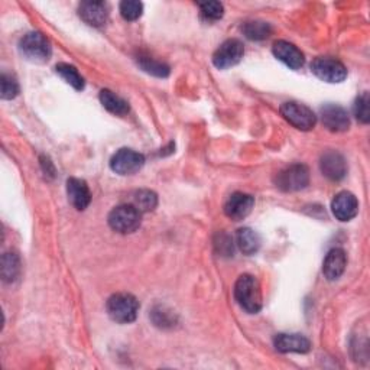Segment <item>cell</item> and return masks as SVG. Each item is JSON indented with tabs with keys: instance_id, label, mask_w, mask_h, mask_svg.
Wrapping results in <instances>:
<instances>
[{
	"instance_id": "1",
	"label": "cell",
	"mask_w": 370,
	"mask_h": 370,
	"mask_svg": "<svg viewBox=\"0 0 370 370\" xmlns=\"http://www.w3.org/2000/svg\"><path fill=\"white\" fill-rule=\"evenodd\" d=\"M234 298L246 312H259L263 304L259 281L249 273L239 276V279L234 283Z\"/></svg>"
},
{
	"instance_id": "2",
	"label": "cell",
	"mask_w": 370,
	"mask_h": 370,
	"mask_svg": "<svg viewBox=\"0 0 370 370\" xmlns=\"http://www.w3.org/2000/svg\"><path fill=\"white\" fill-rule=\"evenodd\" d=\"M21 54L31 62L44 64L51 58L50 40L40 32H29L19 40Z\"/></svg>"
},
{
	"instance_id": "3",
	"label": "cell",
	"mask_w": 370,
	"mask_h": 370,
	"mask_svg": "<svg viewBox=\"0 0 370 370\" xmlns=\"http://www.w3.org/2000/svg\"><path fill=\"white\" fill-rule=\"evenodd\" d=\"M139 312V301L126 293H119L109 298L107 314L110 318L120 324H129L136 320Z\"/></svg>"
},
{
	"instance_id": "4",
	"label": "cell",
	"mask_w": 370,
	"mask_h": 370,
	"mask_svg": "<svg viewBox=\"0 0 370 370\" xmlns=\"http://www.w3.org/2000/svg\"><path fill=\"white\" fill-rule=\"evenodd\" d=\"M107 222L114 232L129 234L141 227L142 213L136 210L132 204H123L110 212Z\"/></svg>"
},
{
	"instance_id": "5",
	"label": "cell",
	"mask_w": 370,
	"mask_h": 370,
	"mask_svg": "<svg viewBox=\"0 0 370 370\" xmlns=\"http://www.w3.org/2000/svg\"><path fill=\"white\" fill-rule=\"evenodd\" d=\"M281 114L286 121H290L294 128L300 131H311L317 123V116L314 111L297 102L283 103L281 106Z\"/></svg>"
},
{
	"instance_id": "6",
	"label": "cell",
	"mask_w": 370,
	"mask_h": 370,
	"mask_svg": "<svg viewBox=\"0 0 370 370\" xmlns=\"http://www.w3.org/2000/svg\"><path fill=\"white\" fill-rule=\"evenodd\" d=\"M145 165V156L134 149H119L110 159V168L119 175L136 174Z\"/></svg>"
},
{
	"instance_id": "7",
	"label": "cell",
	"mask_w": 370,
	"mask_h": 370,
	"mask_svg": "<svg viewBox=\"0 0 370 370\" xmlns=\"http://www.w3.org/2000/svg\"><path fill=\"white\" fill-rule=\"evenodd\" d=\"M276 187L282 191L293 192L304 190L310 184V171L303 163L288 167L276 175Z\"/></svg>"
},
{
	"instance_id": "8",
	"label": "cell",
	"mask_w": 370,
	"mask_h": 370,
	"mask_svg": "<svg viewBox=\"0 0 370 370\" xmlns=\"http://www.w3.org/2000/svg\"><path fill=\"white\" fill-rule=\"evenodd\" d=\"M311 71L325 83H342L347 77V70L343 62L334 58L318 57L311 64Z\"/></svg>"
},
{
	"instance_id": "9",
	"label": "cell",
	"mask_w": 370,
	"mask_h": 370,
	"mask_svg": "<svg viewBox=\"0 0 370 370\" xmlns=\"http://www.w3.org/2000/svg\"><path fill=\"white\" fill-rule=\"evenodd\" d=\"M244 55V48L243 44L239 39H227L226 43H223L217 51L213 55V64L219 70H226L230 67H234L241 61Z\"/></svg>"
},
{
	"instance_id": "10",
	"label": "cell",
	"mask_w": 370,
	"mask_h": 370,
	"mask_svg": "<svg viewBox=\"0 0 370 370\" xmlns=\"http://www.w3.org/2000/svg\"><path fill=\"white\" fill-rule=\"evenodd\" d=\"M320 170L332 181H342L347 174V162L337 151H327L320 159Z\"/></svg>"
},
{
	"instance_id": "11",
	"label": "cell",
	"mask_w": 370,
	"mask_h": 370,
	"mask_svg": "<svg viewBox=\"0 0 370 370\" xmlns=\"http://www.w3.org/2000/svg\"><path fill=\"white\" fill-rule=\"evenodd\" d=\"M255 205V198L251 194L234 192L224 204V214L233 222H240L248 217Z\"/></svg>"
},
{
	"instance_id": "12",
	"label": "cell",
	"mask_w": 370,
	"mask_h": 370,
	"mask_svg": "<svg viewBox=\"0 0 370 370\" xmlns=\"http://www.w3.org/2000/svg\"><path fill=\"white\" fill-rule=\"evenodd\" d=\"M324 126L332 132H344L350 126V119L347 111L337 104H325L320 110Z\"/></svg>"
},
{
	"instance_id": "13",
	"label": "cell",
	"mask_w": 370,
	"mask_h": 370,
	"mask_svg": "<svg viewBox=\"0 0 370 370\" xmlns=\"http://www.w3.org/2000/svg\"><path fill=\"white\" fill-rule=\"evenodd\" d=\"M332 212L337 220L350 222L359 213V201L354 194L349 191H342L334 197L332 202Z\"/></svg>"
},
{
	"instance_id": "14",
	"label": "cell",
	"mask_w": 370,
	"mask_h": 370,
	"mask_svg": "<svg viewBox=\"0 0 370 370\" xmlns=\"http://www.w3.org/2000/svg\"><path fill=\"white\" fill-rule=\"evenodd\" d=\"M78 15L86 23L92 26H103L110 15V8L104 2L87 0L78 6Z\"/></svg>"
},
{
	"instance_id": "15",
	"label": "cell",
	"mask_w": 370,
	"mask_h": 370,
	"mask_svg": "<svg viewBox=\"0 0 370 370\" xmlns=\"http://www.w3.org/2000/svg\"><path fill=\"white\" fill-rule=\"evenodd\" d=\"M272 51L279 61L293 70H300L305 62L304 54L294 44L286 43V40H276Z\"/></svg>"
},
{
	"instance_id": "16",
	"label": "cell",
	"mask_w": 370,
	"mask_h": 370,
	"mask_svg": "<svg viewBox=\"0 0 370 370\" xmlns=\"http://www.w3.org/2000/svg\"><path fill=\"white\" fill-rule=\"evenodd\" d=\"M67 194L74 207L80 212L86 210L90 201H92V192L85 180L80 178H70L67 181Z\"/></svg>"
},
{
	"instance_id": "17",
	"label": "cell",
	"mask_w": 370,
	"mask_h": 370,
	"mask_svg": "<svg viewBox=\"0 0 370 370\" xmlns=\"http://www.w3.org/2000/svg\"><path fill=\"white\" fill-rule=\"evenodd\" d=\"M273 344L281 353H308L311 349L310 340L301 334H276Z\"/></svg>"
},
{
	"instance_id": "18",
	"label": "cell",
	"mask_w": 370,
	"mask_h": 370,
	"mask_svg": "<svg viewBox=\"0 0 370 370\" xmlns=\"http://www.w3.org/2000/svg\"><path fill=\"white\" fill-rule=\"evenodd\" d=\"M347 266V256L343 249H333L327 254L322 263V273L328 281H337Z\"/></svg>"
},
{
	"instance_id": "19",
	"label": "cell",
	"mask_w": 370,
	"mask_h": 370,
	"mask_svg": "<svg viewBox=\"0 0 370 370\" xmlns=\"http://www.w3.org/2000/svg\"><path fill=\"white\" fill-rule=\"evenodd\" d=\"M261 236L249 227L240 229L237 232V246L244 255H255L261 248Z\"/></svg>"
},
{
	"instance_id": "20",
	"label": "cell",
	"mask_w": 370,
	"mask_h": 370,
	"mask_svg": "<svg viewBox=\"0 0 370 370\" xmlns=\"http://www.w3.org/2000/svg\"><path fill=\"white\" fill-rule=\"evenodd\" d=\"M100 102L106 110H109L113 114L125 116L129 111V104L126 100H123L117 94H114L110 90H102L100 92Z\"/></svg>"
},
{
	"instance_id": "21",
	"label": "cell",
	"mask_w": 370,
	"mask_h": 370,
	"mask_svg": "<svg viewBox=\"0 0 370 370\" xmlns=\"http://www.w3.org/2000/svg\"><path fill=\"white\" fill-rule=\"evenodd\" d=\"M131 204L136 210H139L143 214V213L155 210V207L158 205V197L151 190H139V191L134 192Z\"/></svg>"
},
{
	"instance_id": "22",
	"label": "cell",
	"mask_w": 370,
	"mask_h": 370,
	"mask_svg": "<svg viewBox=\"0 0 370 370\" xmlns=\"http://www.w3.org/2000/svg\"><path fill=\"white\" fill-rule=\"evenodd\" d=\"M55 71L64 81H67V83L70 86H72L75 90H83L85 89V78L80 75V72L77 71L75 67L65 64V62H61V64H57Z\"/></svg>"
},
{
	"instance_id": "23",
	"label": "cell",
	"mask_w": 370,
	"mask_h": 370,
	"mask_svg": "<svg viewBox=\"0 0 370 370\" xmlns=\"http://www.w3.org/2000/svg\"><path fill=\"white\" fill-rule=\"evenodd\" d=\"M138 64L141 65V68L148 72V74H152L155 77H168L170 75V67L167 64H163L149 55H139L138 57Z\"/></svg>"
},
{
	"instance_id": "24",
	"label": "cell",
	"mask_w": 370,
	"mask_h": 370,
	"mask_svg": "<svg viewBox=\"0 0 370 370\" xmlns=\"http://www.w3.org/2000/svg\"><path fill=\"white\" fill-rule=\"evenodd\" d=\"M21 273V261L16 254H5L2 258V279L13 282Z\"/></svg>"
},
{
	"instance_id": "25",
	"label": "cell",
	"mask_w": 370,
	"mask_h": 370,
	"mask_svg": "<svg viewBox=\"0 0 370 370\" xmlns=\"http://www.w3.org/2000/svg\"><path fill=\"white\" fill-rule=\"evenodd\" d=\"M243 32H244L246 38H249L252 40H262L271 35L272 28L266 22L254 21V22H248L243 26Z\"/></svg>"
},
{
	"instance_id": "26",
	"label": "cell",
	"mask_w": 370,
	"mask_h": 370,
	"mask_svg": "<svg viewBox=\"0 0 370 370\" xmlns=\"http://www.w3.org/2000/svg\"><path fill=\"white\" fill-rule=\"evenodd\" d=\"M143 13V5L135 0H125L120 4V15L126 21H136Z\"/></svg>"
},
{
	"instance_id": "27",
	"label": "cell",
	"mask_w": 370,
	"mask_h": 370,
	"mask_svg": "<svg viewBox=\"0 0 370 370\" xmlns=\"http://www.w3.org/2000/svg\"><path fill=\"white\" fill-rule=\"evenodd\" d=\"M0 85H2V99L4 100H12L19 94V83L16 78L11 74H2L0 78Z\"/></svg>"
},
{
	"instance_id": "28",
	"label": "cell",
	"mask_w": 370,
	"mask_h": 370,
	"mask_svg": "<svg viewBox=\"0 0 370 370\" xmlns=\"http://www.w3.org/2000/svg\"><path fill=\"white\" fill-rule=\"evenodd\" d=\"M369 93L364 92L361 96H359L354 102V107H353V111H354V116L361 123H369L370 120V109H369Z\"/></svg>"
},
{
	"instance_id": "29",
	"label": "cell",
	"mask_w": 370,
	"mask_h": 370,
	"mask_svg": "<svg viewBox=\"0 0 370 370\" xmlns=\"http://www.w3.org/2000/svg\"><path fill=\"white\" fill-rule=\"evenodd\" d=\"M202 16L207 21H219L224 13V8L220 2H204L200 4Z\"/></svg>"
}]
</instances>
